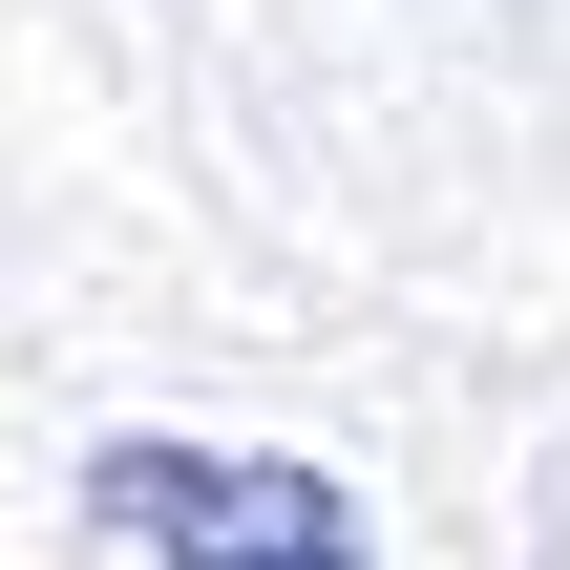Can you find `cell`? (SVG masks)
Returning a JSON list of instances; mask_svg holds the SVG:
<instances>
[{"label":"cell","mask_w":570,"mask_h":570,"mask_svg":"<svg viewBox=\"0 0 570 570\" xmlns=\"http://www.w3.org/2000/svg\"><path fill=\"white\" fill-rule=\"evenodd\" d=\"M85 529L127 570H381L360 487L296 465V444H106L85 465Z\"/></svg>","instance_id":"cell-1"}]
</instances>
